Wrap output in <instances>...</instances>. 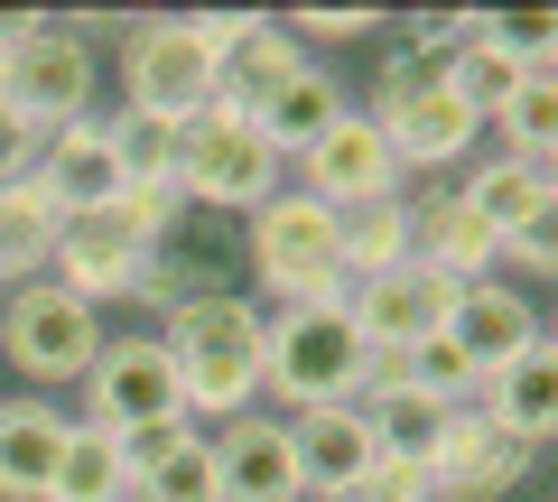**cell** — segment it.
Returning a JSON list of instances; mask_svg holds the SVG:
<instances>
[{
    "label": "cell",
    "mask_w": 558,
    "mask_h": 502,
    "mask_svg": "<svg viewBox=\"0 0 558 502\" xmlns=\"http://www.w3.org/2000/svg\"><path fill=\"white\" fill-rule=\"evenodd\" d=\"M336 112H344V84L326 75L317 57H299V65H289V75H279V84H270V94H260V102H252L242 121H252L260 140L279 149V159H299V149L317 140V131H326Z\"/></svg>",
    "instance_id": "44dd1931"
},
{
    "label": "cell",
    "mask_w": 558,
    "mask_h": 502,
    "mask_svg": "<svg viewBox=\"0 0 558 502\" xmlns=\"http://www.w3.org/2000/svg\"><path fill=\"white\" fill-rule=\"evenodd\" d=\"M65 215L47 205L38 177L20 186H0V289H20V280H47V252H57Z\"/></svg>",
    "instance_id": "d4e9b609"
},
{
    "label": "cell",
    "mask_w": 558,
    "mask_h": 502,
    "mask_svg": "<svg viewBox=\"0 0 558 502\" xmlns=\"http://www.w3.org/2000/svg\"><path fill=\"white\" fill-rule=\"evenodd\" d=\"M0 354H10V372H28V391H65L102 354V307L65 298L57 280L0 289Z\"/></svg>",
    "instance_id": "8992f818"
},
{
    "label": "cell",
    "mask_w": 558,
    "mask_h": 502,
    "mask_svg": "<svg viewBox=\"0 0 558 502\" xmlns=\"http://www.w3.org/2000/svg\"><path fill=\"white\" fill-rule=\"evenodd\" d=\"M38 149H47V131H28L10 102H0V186H20V177H38Z\"/></svg>",
    "instance_id": "d6a6232c"
},
{
    "label": "cell",
    "mask_w": 558,
    "mask_h": 502,
    "mask_svg": "<svg viewBox=\"0 0 558 502\" xmlns=\"http://www.w3.org/2000/svg\"><path fill=\"white\" fill-rule=\"evenodd\" d=\"M381 270H410V196H381L363 215H344V289L381 280Z\"/></svg>",
    "instance_id": "83f0119b"
},
{
    "label": "cell",
    "mask_w": 558,
    "mask_h": 502,
    "mask_svg": "<svg viewBox=\"0 0 558 502\" xmlns=\"http://www.w3.org/2000/svg\"><path fill=\"white\" fill-rule=\"evenodd\" d=\"M205 446H215V483H223V502H299L289 419H270V409H242V419L205 428Z\"/></svg>",
    "instance_id": "2e32d148"
},
{
    "label": "cell",
    "mask_w": 558,
    "mask_h": 502,
    "mask_svg": "<svg viewBox=\"0 0 558 502\" xmlns=\"http://www.w3.org/2000/svg\"><path fill=\"white\" fill-rule=\"evenodd\" d=\"M289 65H299V47H289V28H279V20H260L252 38H242L233 57L215 65V102H223V112H252V102L270 94V84L289 75Z\"/></svg>",
    "instance_id": "f1b7e54d"
},
{
    "label": "cell",
    "mask_w": 558,
    "mask_h": 502,
    "mask_svg": "<svg viewBox=\"0 0 558 502\" xmlns=\"http://www.w3.org/2000/svg\"><path fill=\"white\" fill-rule=\"evenodd\" d=\"M363 112H373V131L391 140L400 177H438V186H447L457 168L484 159V121L447 94V75H438V84H373Z\"/></svg>",
    "instance_id": "ba28073f"
},
{
    "label": "cell",
    "mask_w": 558,
    "mask_h": 502,
    "mask_svg": "<svg viewBox=\"0 0 558 502\" xmlns=\"http://www.w3.org/2000/svg\"><path fill=\"white\" fill-rule=\"evenodd\" d=\"M363 493H373V502H438V493H428V465H400V456H373Z\"/></svg>",
    "instance_id": "836d02e7"
},
{
    "label": "cell",
    "mask_w": 558,
    "mask_h": 502,
    "mask_svg": "<svg viewBox=\"0 0 558 502\" xmlns=\"http://www.w3.org/2000/svg\"><path fill=\"white\" fill-rule=\"evenodd\" d=\"M149 261H159V252L102 205V215H65L57 252H47V280H57L65 298H84V307H112V298H131V289L149 280Z\"/></svg>",
    "instance_id": "8fae6325"
},
{
    "label": "cell",
    "mask_w": 558,
    "mask_h": 502,
    "mask_svg": "<svg viewBox=\"0 0 558 502\" xmlns=\"http://www.w3.org/2000/svg\"><path fill=\"white\" fill-rule=\"evenodd\" d=\"M38 186H47V205H57V215H102V205L121 196V159H112V140H102V112L47 131Z\"/></svg>",
    "instance_id": "ac0fdd59"
},
{
    "label": "cell",
    "mask_w": 558,
    "mask_h": 502,
    "mask_svg": "<svg viewBox=\"0 0 558 502\" xmlns=\"http://www.w3.org/2000/svg\"><path fill=\"white\" fill-rule=\"evenodd\" d=\"M168 363H178L186 419L223 428L242 409H260V298H233V289H196L178 317L159 326Z\"/></svg>",
    "instance_id": "6da1fadb"
},
{
    "label": "cell",
    "mask_w": 558,
    "mask_h": 502,
    "mask_svg": "<svg viewBox=\"0 0 558 502\" xmlns=\"http://www.w3.org/2000/svg\"><path fill=\"white\" fill-rule=\"evenodd\" d=\"M475 419L549 456V438H558V354L549 344H531V354H512L502 372H484L475 382Z\"/></svg>",
    "instance_id": "e0dca14e"
},
{
    "label": "cell",
    "mask_w": 558,
    "mask_h": 502,
    "mask_svg": "<svg viewBox=\"0 0 558 502\" xmlns=\"http://www.w3.org/2000/svg\"><path fill=\"white\" fill-rule=\"evenodd\" d=\"M289 47H299V57H317V47H363V38H381V10H289Z\"/></svg>",
    "instance_id": "f546056e"
},
{
    "label": "cell",
    "mask_w": 558,
    "mask_h": 502,
    "mask_svg": "<svg viewBox=\"0 0 558 502\" xmlns=\"http://www.w3.org/2000/svg\"><path fill=\"white\" fill-rule=\"evenodd\" d=\"M447 298L457 289L447 280H428V270H381V280H363L354 298H344V317H354V335H363V354H418L428 335H447Z\"/></svg>",
    "instance_id": "5bb4252c"
},
{
    "label": "cell",
    "mask_w": 558,
    "mask_h": 502,
    "mask_svg": "<svg viewBox=\"0 0 558 502\" xmlns=\"http://www.w3.org/2000/svg\"><path fill=\"white\" fill-rule=\"evenodd\" d=\"M178 20H186V38L205 47V65H223V57H233V47L252 38L260 20H270V10H178Z\"/></svg>",
    "instance_id": "1f68e13d"
},
{
    "label": "cell",
    "mask_w": 558,
    "mask_h": 502,
    "mask_svg": "<svg viewBox=\"0 0 558 502\" xmlns=\"http://www.w3.org/2000/svg\"><path fill=\"white\" fill-rule=\"evenodd\" d=\"M178 131L186 121L112 102V112H102V140H112V159H121V186H178Z\"/></svg>",
    "instance_id": "4316f807"
},
{
    "label": "cell",
    "mask_w": 558,
    "mask_h": 502,
    "mask_svg": "<svg viewBox=\"0 0 558 502\" xmlns=\"http://www.w3.org/2000/svg\"><path fill=\"white\" fill-rule=\"evenodd\" d=\"M354 409H363V428H373V446L400 456V465H428L447 446V428H457V409H447L438 391H418V382L381 391V401H354Z\"/></svg>",
    "instance_id": "603a6c76"
},
{
    "label": "cell",
    "mask_w": 558,
    "mask_h": 502,
    "mask_svg": "<svg viewBox=\"0 0 558 502\" xmlns=\"http://www.w3.org/2000/svg\"><path fill=\"white\" fill-rule=\"evenodd\" d=\"M484 140H494L502 159H539V168H558V65L521 75V94L502 102L494 121H484Z\"/></svg>",
    "instance_id": "484cf974"
},
{
    "label": "cell",
    "mask_w": 558,
    "mask_h": 502,
    "mask_svg": "<svg viewBox=\"0 0 558 502\" xmlns=\"http://www.w3.org/2000/svg\"><path fill=\"white\" fill-rule=\"evenodd\" d=\"M279 186H289V159H279L242 112L205 102L178 131V196L186 205H205V215H260Z\"/></svg>",
    "instance_id": "5b68a950"
},
{
    "label": "cell",
    "mask_w": 558,
    "mask_h": 502,
    "mask_svg": "<svg viewBox=\"0 0 558 502\" xmlns=\"http://www.w3.org/2000/svg\"><path fill=\"white\" fill-rule=\"evenodd\" d=\"M112 215L131 223V233L149 242V252H168V233H178L186 196H178V186H121V196H112Z\"/></svg>",
    "instance_id": "4dcf8cb0"
},
{
    "label": "cell",
    "mask_w": 558,
    "mask_h": 502,
    "mask_svg": "<svg viewBox=\"0 0 558 502\" xmlns=\"http://www.w3.org/2000/svg\"><path fill=\"white\" fill-rule=\"evenodd\" d=\"M260 401L270 419L363 401V335L344 307H260Z\"/></svg>",
    "instance_id": "7a4b0ae2"
},
{
    "label": "cell",
    "mask_w": 558,
    "mask_h": 502,
    "mask_svg": "<svg viewBox=\"0 0 558 502\" xmlns=\"http://www.w3.org/2000/svg\"><path fill=\"white\" fill-rule=\"evenodd\" d=\"M84 419L112 428V438H149V428H178L186 419V391H178V363H168L159 335H102L94 372H84Z\"/></svg>",
    "instance_id": "9c48e42d"
},
{
    "label": "cell",
    "mask_w": 558,
    "mask_h": 502,
    "mask_svg": "<svg viewBox=\"0 0 558 502\" xmlns=\"http://www.w3.org/2000/svg\"><path fill=\"white\" fill-rule=\"evenodd\" d=\"M0 94H10V10H0Z\"/></svg>",
    "instance_id": "e575fe53"
},
{
    "label": "cell",
    "mask_w": 558,
    "mask_h": 502,
    "mask_svg": "<svg viewBox=\"0 0 558 502\" xmlns=\"http://www.w3.org/2000/svg\"><path fill=\"white\" fill-rule=\"evenodd\" d=\"M373 428H363V409H299L289 419V465H299V502H336V493H363V475H373Z\"/></svg>",
    "instance_id": "9a60e30c"
},
{
    "label": "cell",
    "mask_w": 558,
    "mask_h": 502,
    "mask_svg": "<svg viewBox=\"0 0 558 502\" xmlns=\"http://www.w3.org/2000/svg\"><path fill=\"white\" fill-rule=\"evenodd\" d=\"M121 57L102 65V75H121V102L131 112H159V121H196L205 102H215V65H205V47L186 38L178 10H140V20H121Z\"/></svg>",
    "instance_id": "52a82bcc"
},
{
    "label": "cell",
    "mask_w": 558,
    "mask_h": 502,
    "mask_svg": "<svg viewBox=\"0 0 558 502\" xmlns=\"http://www.w3.org/2000/svg\"><path fill=\"white\" fill-rule=\"evenodd\" d=\"M65 409L47 391H20V401H0V502H47V475L65 456Z\"/></svg>",
    "instance_id": "ffe728a7"
},
{
    "label": "cell",
    "mask_w": 558,
    "mask_h": 502,
    "mask_svg": "<svg viewBox=\"0 0 558 502\" xmlns=\"http://www.w3.org/2000/svg\"><path fill=\"white\" fill-rule=\"evenodd\" d=\"M447 186H457V196L475 205V215L494 223V233H521V223L558 215V186H549V168H539V159H502V149H494V159H475V168H457Z\"/></svg>",
    "instance_id": "7402d4cb"
},
{
    "label": "cell",
    "mask_w": 558,
    "mask_h": 502,
    "mask_svg": "<svg viewBox=\"0 0 558 502\" xmlns=\"http://www.w3.org/2000/svg\"><path fill=\"white\" fill-rule=\"evenodd\" d=\"M121 446H131V502H223L215 446H205L196 419L149 428V438H121Z\"/></svg>",
    "instance_id": "d6986e66"
},
{
    "label": "cell",
    "mask_w": 558,
    "mask_h": 502,
    "mask_svg": "<svg viewBox=\"0 0 558 502\" xmlns=\"http://www.w3.org/2000/svg\"><path fill=\"white\" fill-rule=\"evenodd\" d=\"M10 112L28 131L94 121L102 102V47L84 38V10H10Z\"/></svg>",
    "instance_id": "277c9868"
},
{
    "label": "cell",
    "mask_w": 558,
    "mask_h": 502,
    "mask_svg": "<svg viewBox=\"0 0 558 502\" xmlns=\"http://www.w3.org/2000/svg\"><path fill=\"white\" fill-rule=\"evenodd\" d=\"M47 502H131V446H121L112 428L75 419L57 475H47Z\"/></svg>",
    "instance_id": "cb8c5ba5"
},
{
    "label": "cell",
    "mask_w": 558,
    "mask_h": 502,
    "mask_svg": "<svg viewBox=\"0 0 558 502\" xmlns=\"http://www.w3.org/2000/svg\"><path fill=\"white\" fill-rule=\"evenodd\" d=\"M531 475H539V446H521V438H502V428H484L475 409H457L447 446L428 456V493H438V502H502V493H521Z\"/></svg>",
    "instance_id": "4fadbf2b"
},
{
    "label": "cell",
    "mask_w": 558,
    "mask_h": 502,
    "mask_svg": "<svg viewBox=\"0 0 558 502\" xmlns=\"http://www.w3.org/2000/svg\"><path fill=\"white\" fill-rule=\"evenodd\" d=\"M447 344H457L465 363H475V382L484 372H502L512 354H531V344H549V317H539V298L521 280H465L457 298H447Z\"/></svg>",
    "instance_id": "7c38bea8"
},
{
    "label": "cell",
    "mask_w": 558,
    "mask_h": 502,
    "mask_svg": "<svg viewBox=\"0 0 558 502\" xmlns=\"http://www.w3.org/2000/svg\"><path fill=\"white\" fill-rule=\"evenodd\" d=\"M289 168H299V196H317L326 215H363V205H381V196H410V177H400L391 140L373 131L363 102H344V112L326 121Z\"/></svg>",
    "instance_id": "30bf717a"
},
{
    "label": "cell",
    "mask_w": 558,
    "mask_h": 502,
    "mask_svg": "<svg viewBox=\"0 0 558 502\" xmlns=\"http://www.w3.org/2000/svg\"><path fill=\"white\" fill-rule=\"evenodd\" d=\"M242 252H252V289L270 307H344V215L317 196L279 186L260 215H242Z\"/></svg>",
    "instance_id": "3957f363"
},
{
    "label": "cell",
    "mask_w": 558,
    "mask_h": 502,
    "mask_svg": "<svg viewBox=\"0 0 558 502\" xmlns=\"http://www.w3.org/2000/svg\"><path fill=\"white\" fill-rule=\"evenodd\" d=\"M336 502H373V493H336Z\"/></svg>",
    "instance_id": "d590c367"
}]
</instances>
